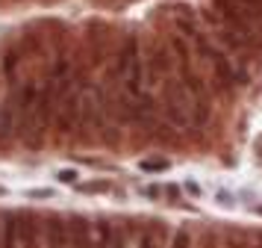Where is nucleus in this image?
<instances>
[{"label": "nucleus", "instance_id": "obj_1", "mask_svg": "<svg viewBox=\"0 0 262 248\" xmlns=\"http://www.w3.org/2000/svg\"><path fill=\"white\" fill-rule=\"evenodd\" d=\"M3 248H38V222L30 213H6L3 219Z\"/></svg>", "mask_w": 262, "mask_h": 248}, {"label": "nucleus", "instance_id": "obj_2", "mask_svg": "<svg viewBox=\"0 0 262 248\" xmlns=\"http://www.w3.org/2000/svg\"><path fill=\"white\" fill-rule=\"evenodd\" d=\"M38 239L45 248H68V231H65V219L59 216H48L38 224Z\"/></svg>", "mask_w": 262, "mask_h": 248}, {"label": "nucleus", "instance_id": "obj_3", "mask_svg": "<svg viewBox=\"0 0 262 248\" xmlns=\"http://www.w3.org/2000/svg\"><path fill=\"white\" fill-rule=\"evenodd\" d=\"M18 133V118L9 101H0V142H9Z\"/></svg>", "mask_w": 262, "mask_h": 248}, {"label": "nucleus", "instance_id": "obj_4", "mask_svg": "<svg viewBox=\"0 0 262 248\" xmlns=\"http://www.w3.org/2000/svg\"><path fill=\"white\" fill-rule=\"evenodd\" d=\"M168 248H194V236H191V227H177L174 234H171V242Z\"/></svg>", "mask_w": 262, "mask_h": 248}, {"label": "nucleus", "instance_id": "obj_5", "mask_svg": "<svg viewBox=\"0 0 262 248\" xmlns=\"http://www.w3.org/2000/svg\"><path fill=\"white\" fill-rule=\"evenodd\" d=\"M227 248H250V245H248V239H245L242 234H230L227 236Z\"/></svg>", "mask_w": 262, "mask_h": 248}, {"label": "nucleus", "instance_id": "obj_6", "mask_svg": "<svg viewBox=\"0 0 262 248\" xmlns=\"http://www.w3.org/2000/svg\"><path fill=\"white\" fill-rule=\"evenodd\" d=\"M3 219H6V213H0V248H3Z\"/></svg>", "mask_w": 262, "mask_h": 248}]
</instances>
